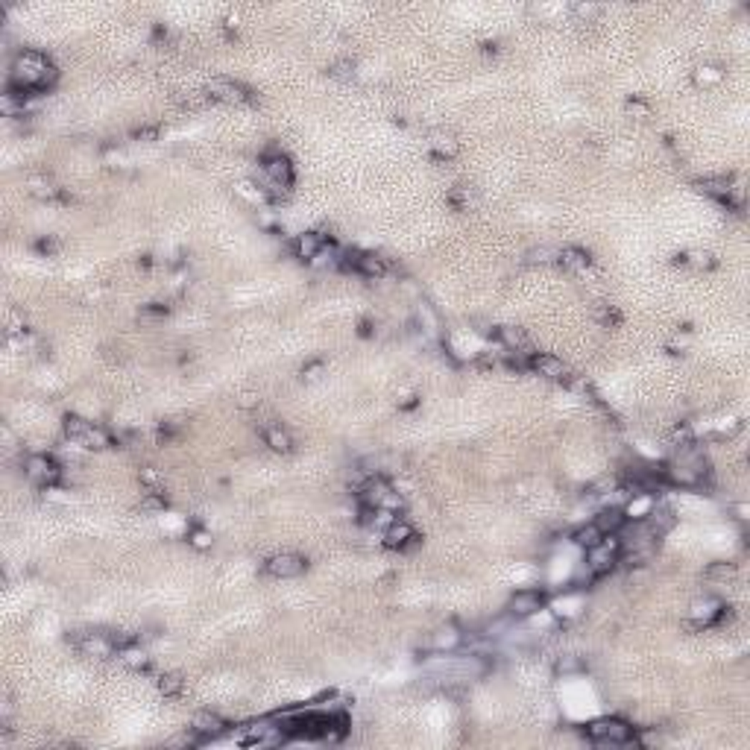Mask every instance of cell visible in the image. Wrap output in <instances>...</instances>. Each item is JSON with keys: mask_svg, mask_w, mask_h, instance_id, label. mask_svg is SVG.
<instances>
[{"mask_svg": "<svg viewBox=\"0 0 750 750\" xmlns=\"http://www.w3.org/2000/svg\"><path fill=\"white\" fill-rule=\"evenodd\" d=\"M264 442H267L273 452H279V455L293 452V440H290V434H288L282 425H267V428H264Z\"/></svg>", "mask_w": 750, "mask_h": 750, "instance_id": "9a60e30c", "label": "cell"}, {"mask_svg": "<svg viewBox=\"0 0 750 750\" xmlns=\"http://www.w3.org/2000/svg\"><path fill=\"white\" fill-rule=\"evenodd\" d=\"M416 542V531L410 527V522H405V519H393L390 525L384 527V545L387 548H393V551H405V548H410Z\"/></svg>", "mask_w": 750, "mask_h": 750, "instance_id": "30bf717a", "label": "cell"}, {"mask_svg": "<svg viewBox=\"0 0 750 750\" xmlns=\"http://www.w3.org/2000/svg\"><path fill=\"white\" fill-rule=\"evenodd\" d=\"M698 188H701L704 193H709V197L724 200V203H730V197H733V185H730V179H724V176H706V179L698 182Z\"/></svg>", "mask_w": 750, "mask_h": 750, "instance_id": "2e32d148", "label": "cell"}, {"mask_svg": "<svg viewBox=\"0 0 750 750\" xmlns=\"http://www.w3.org/2000/svg\"><path fill=\"white\" fill-rule=\"evenodd\" d=\"M557 261L566 270H572V273H583L589 267V253H583V249H577V246H566L563 253H557Z\"/></svg>", "mask_w": 750, "mask_h": 750, "instance_id": "e0dca14e", "label": "cell"}, {"mask_svg": "<svg viewBox=\"0 0 750 750\" xmlns=\"http://www.w3.org/2000/svg\"><path fill=\"white\" fill-rule=\"evenodd\" d=\"M527 370H534L537 375L548 378V381H563L569 375V367L563 364L560 358H554V355H537L531 352L527 355Z\"/></svg>", "mask_w": 750, "mask_h": 750, "instance_id": "9c48e42d", "label": "cell"}, {"mask_svg": "<svg viewBox=\"0 0 750 750\" xmlns=\"http://www.w3.org/2000/svg\"><path fill=\"white\" fill-rule=\"evenodd\" d=\"M191 730L197 733L200 739H220L226 733V721L220 715H214V712H197V715H193Z\"/></svg>", "mask_w": 750, "mask_h": 750, "instance_id": "7c38bea8", "label": "cell"}, {"mask_svg": "<svg viewBox=\"0 0 750 750\" xmlns=\"http://www.w3.org/2000/svg\"><path fill=\"white\" fill-rule=\"evenodd\" d=\"M53 79H56V68L47 62V56H41V53H36V50H24V53H18V59L12 65L9 91L26 97L30 91L47 88Z\"/></svg>", "mask_w": 750, "mask_h": 750, "instance_id": "6da1fadb", "label": "cell"}, {"mask_svg": "<svg viewBox=\"0 0 750 750\" xmlns=\"http://www.w3.org/2000/svg\"><path fill=\"white\" fill-rule=\"evenodd\" d=\"M305 557H299V554L293 551H282V554H273V557L264 563V572L270 577H279V580H290V577H299L305 572Z\"/></svg>", "mask_w": 750, "mask_h": 750, "instance_id": "8992f818", "label": "cell"}, {"mask_svg": "<svg viewBox=\"0 0 750 750\" xmlns=\"http://www.w3.org/2000/svg\"><path fill=\"white\" fill-rule=\"evenodd\" d=\"M542 607H545V595H542V592H537V589H522V592H516V595L510 598L507 613H510L513 619H531V616L539 613Z\"/></svg>", "mask_w": 750, "mask_h": 750, "instance_id": "ba28073f", "label": "cell"}, {"mask_svg": "<svg viewBox=\"0 0 750 750\" xmlns=\"http://www.w3.org/2000/svg\"><path fill=\"white\" fill-rule=\"evenodd\" d=\"M88 428H91V422L82 420V416H68V420H65V434H68L74 442H79L82 437H86Z\"/></svg>", "mask_w": 750, "mask_h": 750, "instance_id": "44dd1931", "label": "cell"}, {"mask_svg": "<svg viewBox=\"0 0 750 750\" xmlns=\"http://www.w3.org/2000/svg\"><path fill=\"white\" fill-rule=\"evenodd\" d=\"M79 446L94 449V452H103V449H108V446H112V437H108V431H106V428H100V425H94V422H91V428L86 431V437L79 440Z\"/></svg>", "mask_w": 750, "mask_h": 750, "instance_id": "ac0fdd59", "label": "cell"}, {"mask_svg": "<svg viewBox=\"0 0 750 750\" xmlns=\"http://www.w3.org/2000/svg\"><path fill=\"white\" fill-rule=\"evenodd\" d=\"M627 525V516L622 507H609V510H601L595 516V527L607 537V534H622V527Z\"/></svg>", "mask_w": 750, "mask_h": 750, "instance_id": "4fadbf2b", "label": "cell"}, {"mask_svg": "<svg viewBox=\"0 0 750 750\" xmlns=\"http://www.w3.org/2000/svg\"><path fill=\"white\" fill-rule=\"evenodd\" d=\"M206 94L211 100H217V103H249V100H253L249 88H243L240 82H235V79H211Z\"/></svg>", "mask_w": 750, "mask_h": 750, "instance_id": "52a82bcc", "label": "cell"}, {"mask_svg": "<svg viewBox=\"0 0 750 750\" xmlns=\"http://www.w3.org/2000/svg\"><path fill=\"white\" fill-rule=\"evenodd\" d=\"M24 472H26V478L41 484V487H53L62 478V466L53 457H47V455H33L30 460H26Z\"/></svg>", "mask_w": 750, "mask_h": 750, "instance_id": "5b68a950", "label": "cell"}, {"mask_svg": "<svg viewBox=\"0 0 750 750\" xmlns=\"http://www.w3.org/2000/svg\"><path fill=\"white\" fill-rule=\"evenodd\" d=\"M76 648L86 657H97V659H106V657L118 654V645L108 636H103V633H82L76 639Z\"/></svg>", "mask_w": 750, "mask_h": 750, "instance_id": "8fae6325", "label": "cell"}, {"mask_svg": "<svg viewBox=\"0 0 750 750\" xmlns=\"http://www.w3.org/2000/svg\"><path fill=\"white\" fill-rule=\"evenodd\" d=\"M132 138H138V141H156L158 138V126H141V129H135Z\"/></svg>", "mask_w": 750, "mask_h": 750, "instance_id": "83f0119b", "label": "cell"}, {"mask_svg": "<svg viewBox=\"0 0 750 750\" xmlns=\"http://www.w3.org/2000/svg\"><path fill=\"white\" fill-rule=\"evenodd\" d=\"M601 539H604V534L595 527V522L583 525V527H577V531H574V545H580V548H592V545H598Z\"/></svg>", "mask_w": 750, "mask_h": 750, "instance_id": "d6986e66", "label": "cell"}, {"mask_svg": "<svg viewBox=\"0 0 750 750\" xmlns=\"http://www.w3.org/2000/svg\"><path fill=\"white\" fill-rule=\"evenodd\" d=\"M285 739H288L285 727H275L273 721H255V724L246 727V736L240 739V744H246V747H273V744H282Z\"/></svg>", "mask_w": 750, "mask_h": 750, "instance_id": "3957f363", "label": "cell"}, {"mask_svg": "<svg viewBox=\"0 0 750 750\" xmlns=\"http://www.w3.org/2000/svg\"><path fill=\"white\" fill-rule=\"evenodd\" d=\"M164 507H168V498H164L161 492H147L144 498H141V513H161Z\"/></svg>", "mask_w": 750, "mask_h": 750, "instance_id": "603a6c76", "label": "cell"}, {"mask_svg": "<svg viewBox=\"0 0 750 750\" xmlns=\"http://www.w3.org/2000/svg\"><path fill=\"white\" fill-rule=\"evenodd\" d=\"M548 255H551L548 249H537V253H531V261H542V264H545V261H551Z\"/></svg>", "mask_w": 750, "mask_h": 750, "instance_id": "f1b7e54d", "label": "cell"}, {"mask_svg": "<svg viewBox=\"0 0 750 750\" xmlns=\"http://www.w3.org/2000/svg\"><path fill=\"white\" fill-rule=\"evenodd\" d=\"M158 691L164 694V698H179V694L185 691L182 674H161L158 677Z\"/></svg>", "mask_w": 750, "mask_h": 750, "instance_id": "ffe728a7", "label": "cell"}, {"mask_svg": "<svg viewBox=\"0 0 750 750\" xmlns=\"http://www.w3.org/2000/svg\"><path fill=\"white\" fill-rule=\"evenodd\" d=\"M587 733L598 744H630V741H636L633 727L619 721V718H598L587 727Z\"/></svg>", "mask_w": 750, "mask_h": 750, "instance_id": "7a4b0ae2", "label": "cell"}, {"mask_svg": "<svg viewBox=\"0 0 750 750\" xmlns=\"http://www.w3.org/2000/svg\"><path fill=\"white\" fill-rule=\"evenodd\" d=\"M733 574H736V566H730V563H715V566L706 569L709 580H730Z\"/></svg>", "mask_w": 750, "mask_h": 750, "instance_id": "cb8c5ba5", "label": "cell"}, {"mask_svg": "<svg viewBox=\"0 0 750 750\" xmlns=\"http://www.w3.org/2000/svg\"><path fill=\"white\" fill-rule=\"evenodd\" d=\"M261 173H264L267 182L279 185L282 191H290V188H293V164H290V158L282 156V153H270V156H264V161H261Z\"/></svg>", "mask_w": 750, "mask_h": 750, "instance_id": "277c9868", "label": "cell"}, {"mask_svg": "<svg viewBox=\"0 0 750 750\" xmlns=\"http://www.w3.org/2000/svg\"><path fill=\"white\" fill-rule=\"evenodd\" d=\"M193 542H197V545H208V537H206V534H197V537H193Z\"/></svg>", "mask_w": 750, "mask_h": 750, "instance_id": "f546056e", "label": "cell"}, {"mask_svg": "<svg viewBox=\"0 0 750 750\" xmlns=\"http://www.w3.org/2000/svg\"><path fill=\"white\" fill-rule=\"evenodd\" d=\"M434 150H437V156H452L455 153V141L449 135H437L434 138Z\"/></svg>", "mask_w": 750, "mask_h": 750, "instance_id": "484cf974", "label": "cell"}, {"mask_svg": "<svg viewBox=\"0 0 750 750\" xmlns=\"http://www.w3.org/2000/svg\"><path fill=\"white\" fill-rule=\"evenodd\" d=\"M449 203H452V206H455L457 211H463V208H469V191L457 185V188H455V191L449 193Z\"/></svg>", "mask_w": 750, "mask_h": 750, "instance_id": "d4e9b609", "label": "cell"}, {"mask_svg": "<svg viewBox=\"0 0 750 750\" xmlns=\"http://www.w3.org/2000/svg\"><path fill=\"white\" fill-rule=\"evenodd\" d=\"M463 642V636L457 633V630H440L437 636H434V648H440V651H452V648H457Z\"/></svg>", "mask_w": 750, "mask_h": 750, "instance_id": "7402d4cb", "label": "cell"}, {"mask_svg": "<svg viewBox=\"0 0 750 750\" xmlns=\"http://www.w3.org/2000/svg\"><path fill=\"white\" fill-rule=\"evenodd\" d=\"M325 246V240L317 235V232H308V235H299L293 240V253L302 258V261H314V255Z\"/></svg>", "mask_w": 750, "mask_h": 750, "instance_id": "5bb4252c", "label": "cell"}, {"mask_svg": "<svg viewBox=\"0 0 750 750\" xmlns=\"http://www.w3.org/2000/svg\"><path fill=\"white\" fill-rule=\"evenodd\" d=\"M328 74H331V76H340V79H352V76H355V65H352V62H338V65H331Z\"/></svg>", "mask_w": 750, "mask_h": 750, "instance_id": "4316f807", "label": "cell"}]
</instances>
